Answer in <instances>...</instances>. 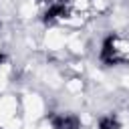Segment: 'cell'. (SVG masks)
Instances as JSON below:
<instances>
[{
  "instance_id": "cell-1",
  "label": "cell",
  "mask_w": 129,
  "mask_h": 129,
  "mask_svg": "<svg viewBox=\"0 0 129 129\" xmlns=\"http://www.w3.org/2000/svg\"><path fill=\"white\" fill-rule=\"evenodd\" d=\"M97 60L107 69L129 67V38L121 32H107L99 42Z\"/></svg>"
},
{
  "instance_id": "cell-5",
  "label": "cell",
  "mask_w": 129,
  "mask_h": 129,
  "mask_svg": "<svg viewBox=\"0 0 129 129\" xmlns=\"http://www.w3.org/2000/svg\"><path fill=\"white\" fill-rule=\"evenodd\" d=\"M0 26H2V18H0Z\"/></svg>"
},
{
  "instance_id": "cell-2",
  "label": "cell",
  "mask_w": 129,
  "mask_h": 129,
  "mask_svg": "<svg viewBox=\"0 0 129 129\" xmlns=\"http://www.w3.org/2000/svg\"><path fill=\"white\" fill-rule=\"evenodd\" d=\"M48 129H85V125L77 113L56 111L48 117Z\"/></svg>"
},
{
  "instance_id": "cell-4",
  "label": "cell",
  "mask_w": 129,
  "mask_h": 129,
  "mask_svg": "<svg viewBox=\"0 0 129 129\" xmlns=\"http://www.w3.org/2000/svg\"><path fill=\"white\" fill-rule=\"evenodd\" d=\"M62 2H69V0H36V4H40L42 8H46V6H54V4H62Z\"/></svg>"
},
{
  "instance_id": "cell-3",
  "label": "cell",
  "mask_w": 129,
  "mask_h": 129,
  "mask_svg": "<svg viewBox=\"0 0 129 129\" xmlns=\"http://www.w3.org/2000/svg\"><path fill=\"white\" fill-rule=\"evenodd\" d=\"M97 129H125V125H123V121L117 113L109 111V113H103L97 119Z\"/></svg>"
}]
</instances>
